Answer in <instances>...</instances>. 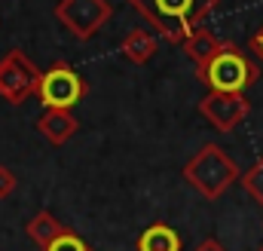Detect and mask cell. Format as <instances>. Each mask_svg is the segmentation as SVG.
<instances>
[{
    "label": "cell",
    "mask_w": 263,
    "mask_h": 251,
    "mask_svg": "<svg viewBox=\"0 0 263 251\" xmlns=\"http://www.w3.org/2000/svg\"><path fill=\"white\" fill-rule=\"evenodd\" d=\"M120 49H123V56H126L132 64H147L153 56H156V49H159V40H156V34H153V31L132 28L129 34L123 37Z\"/></svg>",
    "instance_id": "cell-11"
},
{
    "label": "cell",
    "mask_w": 263,
    "mask_h": 251,
    "mask_svg": "<svg viewBox=\"0 0 263 251\" xmlns=\"http://www.w3.org/2000/svg\"><path fill=\"white\" fill-rule=\"evenodd\" d=\"M114 15L107 0H59L55 19L65 25L77 40H92Z\"/></svg>",
    "instance_id": "cell-6"
},
{
    "label": "cell",
    "mask_w": 263,
    "mask_h": 251,
    "mask_svg": "<svg viewBox=\"0 0 263 251\" xmlns=\"http://www.w3.org/2000/svg\"><path fill=\"white\" fill-rule=\"evenodd\" d=\"M242 187H245V193L263 208V156L242 175Z\"/></svg>",
    "instance_id": "cell-14"
},
{
    "label": "cell",
    "mask_w": 263,
    "mask_h": 251,
    "mask_svg": "<svg viewBox=\"0 0 263 251\" xmlns=\"http://www.w3.org/2000/svg\"><path fill=\"white\" fill-rule=\"evenodd\" d=\"M248 49H251V52H254V56L263 62V25L254 31V34H251V40H248Z\"/></svg>",
    "instance_id": "cell-16"
},
{
    "label": "cell",
    "mask_w": 263,
    "mask_h": 251,
    "mask_svg": "<svg viewBox=\"0 0 263 251\" xmlns=\"http://www.w3.org/2000/svg\"><path fill=\"white\" fill-rule=\"evenodd\" d=\"M40 251H92V245H89L80 233H73V230H67V227H65V230L49 242V245H43Z\"/></svg>",
    "instance_id": "cell-13"
},
{
    "label": "cell",
    "mask_w": 263,
    "mask_h": 251,
    "mask_svg": "<svg viewBox=\"0 0 263 251\" xmlns=\"http://www.w3.org/2000/svg\"><path fill=\"white\" fill-rule=\"evenodd\" d=\"M181 46H184L187 59L196 64V67H202V64H208L217 52H220V49H223V40H220L217 34H211L208 28H196V31H193Z\"/></svg>",
    "instance_id": "cell-9"
},
{
    "label": "cell",
    "mask_w": 263,
    "mask_h": 251,
    "mask_svg": "<svg viewBox=\"0 0 263 251\" xmlns=\"http://www.w3.org/2000/svg\"><path fill=\"white\" fill-rule=\"evenodd\" d=\"M251 104L245 95H236V92H208L202 101H199V114L214 126L217 132H233L236 126L248 117Z\"/></svg>",
    "instance_id": "cell-7"
},
{
    "label": "cell",
    "mask_w": 263,
    "mask_h": 251,
    "mask_svg": "<svg viewBox=\"0 0 263 251\" xmlns=\"http://www.w3.org/2000/svg\"><path fill=\"white\" fill-rule=\"evenodd\" d=\"M40 74L37 64L31 62L22 49H9L0 59V98L9 104H22L31 95H37L40 86Z\"/></svg>",
    "instance_id": "cell-5"
},
{
    "label": "cell",
    "mask_w": 263,
    "mask_h": 251,
    "mask_svg": "<svg viewBox=\"0 0 263 251\" xmlns=\"http://www.w3.org/2000/svg\"><path fill=\"white\" fill-rule=\"evenodd\" d=\"M184 181L205 199H220L239 181V166L217 144H202L184 166Z\"/></svg>",
    "instance_id": "cell-3"
},
{
    "label": "cell",
    "mask_w": 263,
    "mask_h": 251,
    "mask_svg": "<svg viewBox=\"0 0 263 251\" xmlns=\"http://www.w3.org/2000/svg\"><path fill=\"white\" fill-rule=\"evenodd\" d=\"M260 251H263V245H260Z\"/></svg>",
    "instance_id": "cell-18"
},
{
    "label": "cell",
    "mask_w": 263,
    "mask_h": 251,
    "mask_svg": "<svg viewBox=\"0 0 263 251\" xmlns=\"http://www.w3.org/2000/svg\"><path fill=\"white\" fill-rule=\"evenodd\" d=\"M15 184H18V178L12 175V169H6V166H0V202L12 196V190H15Z\"/></svg>",
    "instance_id": "cell-15"
},
{
    "label": "cell",
    "mask_w": 263,
    "mask_h": 251,
    "mask_svg": "<svg viewBox=\"0 0 263 251\" xmlns=\"http://www.w3.org/2000/svg\"><path fill=\"white\" fill-rule=\"evenodd\" d=\"M62 230H65V227L59 224V218H55L52 211H37V214L28 221V227H25V233L31 236V242H34L37 248L49 245V242H52Z\"/></svg>",
    "instance_id": "cell-12"
},
{
    "label": "cell",
    "mask_w": 263,
    "mask_h": 251,
    "mask_svg": "<svg viewBox=\"0 0 263 251\" xmlns=\"http://www.w3.org/2000/svg\"><path fill=\"white\" fill-rule=\"evenodd\" d=\"M77 129H80V123H77V117H73L70 111H46V114L37 120V132H40L52 147L67 144V141L77 135Z\"/></svg>",
    "instance_id": "cell-8"
},
{
    "label": "cell",
    "mask_w": 263,
    "mask_h": 251,
    "mask_svg": "<svg viewBox=\"0 0 263 251\" xmlns=\"http://www.w3.org/2000/svg\"><path fill=\"white\" fill-rule=\"evenodd\" d=\"M196 77L208 86V92H236V95H245V89L260 80V67H257V62L248 52H242L236 43L223 40V49L208 64L196 67Z\"/></svg>",
    "instance_id": "cell-2"
},
{
    "label": "cell",
    "mask_w": 263,
    "mask_h": 251,
    "mask_svg": "<svg viewBox=\"0 0 263 251\" xmlns=\"http://www.w3.org/2000/svg\"><path fill=\"white\" fill-rule=\"evenodd\" d=\"M89 86L86 80L70 67V64L59 62L49 70L40 74V86H37V98L46 111H70L86 98Z\"/></svg>",
    "instance_id": "cell-4"
},
{
    "label": "cell",
    "mask_w": 263,
    "mask_h": 251,
    "mask_svg": "<svg viewBox=\"0 0 263 251\" xmlns=\"http://www.w3.org/2000/svg\"><path fill=\"white\" fill-rule=\"evenodd\" d=\"M129 3L168 43H184L220 6V0H129Z\"/></svg>",
    "instance_id": "cell-1"
},
{
    "label": "cell",
    "mask_w": 263,
    "mask_h": 251,
    "mask_svg": "<svg viewBox=\"0 0 263 251\" xmlns=\"http://www.w3.org/2000/svg\"><path fill=\"white\" fill-rule=\"evenodd\" d=\"M196 251H227V248H223V245H220L217 239H205V242H202V245H199Z\"/></svg>",
    "instance_id": "cell-17"
},
{
    "label": "cell",
    "mask_w": 263,
    "mask_h": 251,
    "mask_svg": "<svg viewBox=\"0 0 263 251\" xmlns=\"http://www.w3.org/2000/svg\"><path fill=\"white\" fill-rule=\"evenodd\" d=\"M135 248L138 251H181L184 248V239H181V233H178L175 227H168V224H150V227L138 236Z\"/></svg>",
    "instance_id": "cell-10"
}]
</instances>
